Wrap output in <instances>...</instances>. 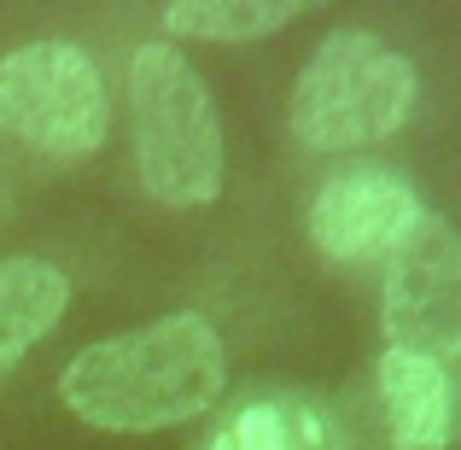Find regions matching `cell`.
<instances>
[{
	"label": "cell",
	"instance_id": "5b68a950",
	"mask_svg": "<svg viewBox=\"0 0 461 450\" xmlns=\"http://www.w3.org/2000/svg\"><path fill=\"white\" fill-rule=\"evenodd\" d=\"M385 351H409L438 369L461 357V234L444 216H420V228L385 258L380 287Z\"/></svg>",
	"mask_w": 461,
	"mask_h": 450
},
{
	"label": "cell",
	"instance_id": "3957f363",
	"mask_svg": "<svg viewBox=\"0 0 461 450\" xmlns=\"http://www.w3.org/2000/svg\"><path fill=\"white\" fill-rule=\"evenodd\" d=\"M420 77L374 30H333L293 82V141L310 152H357L392 141L415 117Z\"/></svg>",
	"mask_w": 461,
	"mask_h": 450
},
{
	"label": "cell",
	"instance_id": "7a4b0ae2",
	"mask_svg": "<svg viewBox=\"0 0 461 450\" xmlns=\"http://www.w3.org/2000/svg\"><path fill=\"white\" fill-rule=\"evenodd\" d=\"M129 129L140 188L169 211H199L222 193L228 141L216 100L176 41H140L129 59Z\"/></svg>",
	"mask_w": 461,
	"mask_h": 450
},
{
	"label": "cell",
	"instance_id": "8992f818",
	"mask_svg": "<svg viewBox=\"0 0 461 450\" xmlns=\"http://www.w3.org/2000/svg\"><path fill=\"white\" fill-rule=\"evenodd\" d=\"M427 205L397 170H339L310 199V246L333 263H385L420 228Z\"/></svg>",
	"mask_w": 461,
	"mask_h": 450
},
{
	"label": "cell",
	"instance_id": "ba28073f",
	"mask_svg": "<svg viewBox=\"0 0 461 450\" xmlns=\"http://www.w3.org/2000/svg\"><path fill=\"white\" fill-rule=\"evenodd\" d=\"M70 310V281L47 258H0V374H12Z\"/></svg>",
	"mask_w": 461,
	"mask_h": 450
},
{
	"label": "cell",
	"instance_id": "6da1fadb",
	"mask_svg": "<svg viewBox=\"0 0 461 450\" xmlns=\"http://www.w3.org/2000/svg\"><path fill=\"white\" fill-rule=\"evenodd\" d=\"M228 392V345L211 316L176 310L82 345L59 374V404L100 433H169Z\"/></svg>",
	"mask_w": 461,
	"mask_h": 450
},
{
	"label": "cell",
	"instance_id": "9c48e42d",
	"mask_svg": "<svg viewBox=\"0 0 461 450\" xmlns=\"http://www.w3.org/2000/svg\"><path fill=\"white\" fill-rule=\"evenodd\" d=\"M298 18H310L304 0H176V6H164L169 35L216 41V47H246L263 41V35H281Z\"/></svg>",
	"mask_w": 461,
	"mask_h": 450
},
{
	"label": "cell",
	"instance_id": "30bf717a",
	"mask_svg": "<svg viewBox=\"0 0 461 450\" xmlns=\"http://www.w3.org/2000/svg\"><path fill=\"white\" fill-rule=\"evenodd\" d=\"M216 450H310V445H304V433L286 421V409L258 404V409H246V416L228 427V439Z\"/></svg>",
	"mask_w": 461,
	"mask_h": 450
},
{
	"label": "cell",
	"instance_id": "277c9868",
	"mask_svg": "<svg viewBox=\"0 0 461 450\" xmlns=\"http://www.w3.org/2000/svg\"><path fill=\"white\" fill-rule=\"evenodd\" d=\"M0 129L41 158H88L105 147L112 94L105 70L77 41H23L0 59Z\"/></svg>",
	"mask_w": 461,
	"mask_h": 450
},
{
	"label": "cell",
	"instance_id": "52a82bcc",
	"mask_svg": "<svg viewBox=\"0 0 461 450\" xmlns=\"http://www.w3.org/2000/svg\"><path fill=\"white\" fill-rule=\"evenodd\" d=\"M380 404L397 450H444L456 439V381L438 363L380 351Z\"/></svg>",
	"mask_w": 461,
	"mask_h": 450
}]
</instances>
